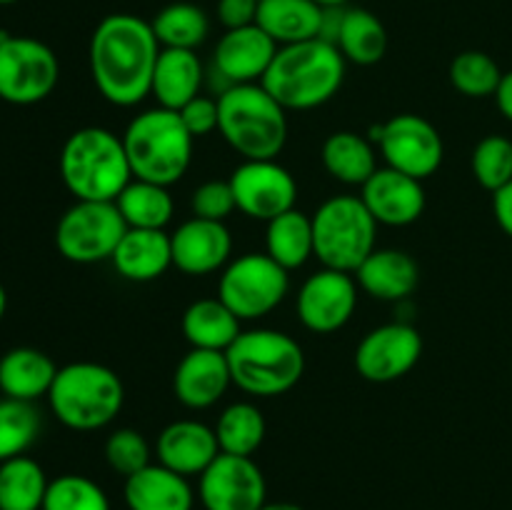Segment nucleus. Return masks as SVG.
Wrapping results in <instances>:
<instances>
[{
    "label": "nucleus",
    "mask_w": 512,
    "mask_h": 510,
    "mask_svg": "<svg viewBox=\"0 0 512 510\" xmlns=\"http://www.w3.org/2000/svg\"><path fill=\"white\" fill-rule=\"evenodd\" d=\"M160 43L148 20L113 13L90 35L88 63L98 93L118 108H133L153 88Z\"/></svg>",
    "instance_id": "f257e3e1"
},
{
    "label": "nucleus",
    "mask_w": 512,
    "mask_h": 510,
    "mask_svg": "<svg viewBox=\"0 0 512 510\" xmlns=\"http://www.w3.org/2000/svg\"><path fill=\"white\" fill-rule=\"evenodd\" d=\"M345 58L323 38L283 45L260 80L285 110H313L338 95L345 80Z\"/></svg>",
    "instance_id": "f03ea898"
},
{
    "label": "nucleus",
    "mask_w": 512,
    "mask_h": 510,
    "mask_svg": "<svg viewBox=\"0 0 512 510\" xmlns=\"http://www.w3.org/2000/svg\"><path fill=\"white\" fill-rule=\"evenodd\" d=\"M60 178L75 200L115 203L133 180L123 135L98 125L75 130L60 150Z\"/></svg>",
    "instance_id": "7ed1b4c3"
},
{
    "label": "nucleus",
    "mask_w": 512,
    "mask_h": 510,
    "mask_svg": "<svg viewBox=\"0 0 512 510\" xmlns=\"http://www.w3.org/2000/svg\"><path fill=\"white\" fill-rule=\"evenodd\" d=\"M218 130L245 160H275L288 143V110L260 83L230 85L218 95Z\"/></svg>",
    "instance_id": "20e7f679"
},
{
    "label": "nucleus",
    "mask_w": 512,
    "mask_h": 510,
    "mask_svg": "<svg viewBox=\"0 0 512 510\" xmlns=\"http://www.w3.org/2000/svg\"><path fill=\"white\" fill-rule=\"evenodd\" d=\"M233 385L258 398H275L300 383L305 373L303 345L273 328L245 330L225 350Z\"/></svg>",
    "instance_id": "39448f33"
},
{
    "label": "nucleus",
    "mask_w": 512,
    "mask_h": 510,
    "mask_svg": "<svg viewBox=\"0 0 512 510\" xmlns=\"http://www.w3.org/2000/svg\"><path fill=\"white\" fill-rule=\"evenodd\" d=\"M48 403L65 428L93 433L118 418L125 403V388L120 375L108 365L78 360L58 368Z\"/></svg>",
    "instance_id": "423d86ee"
},
{
    "label": "nucleus",
    "mask_w": 512,
    "mask_h": 510,
    "mask_svg": "<svg viewBox=\"0 0 512 510\" xmlns=\"http://www.w3.org/2000/svg\"><path fill=\"white\" fill-rule=\"evenodd\" d=\"M195 138L180 120L178 110L150 108L135 115L123 133L133 178L170 188L193 163Z\"/></svg>",
    "instance_id": "0eeeda50"
},
{
    "label": "nucleus",
    "mask_w": 512,
    "mask_h": 510,
    "mask_svg": "<svg viewBox=\"0 0 512 510\" xmlns=\"http://www.w3.org/2000/svg\"><path fill=\"white\" fill-rule=\"evenodd\" d=\"M313 240L323 268L355 273L375 250L378 223L360 198L335 195L313 213Z\"/></svg>",
    "instance_id": "6e6552de"
},
{
    "label": "nucleus",
    "mask_w": 512,
    "mask_h": 510,
    "mask_svg": "<svg viewBox=\"0 0 512 510\" xmlns=\"http://www.w3.org/2000/svg\"><path fill=\"white\" fill-rule=\"evenodd\" d=\"M125 230L128 225L115 203L75 200L55 225V248L70 263H103L113 258Z\"/></svg>",
    "instance_id": "1a4fd4ad"
},
{
    "label": "nucleus",
    "mask_w": 512,
    "mask_h": 510,
    "mask_svg": "<svg viewBox=\"0 0 512 510\" xmlns=\"http://www.w3.org/2000/svg\"><path fill=\"white\" fill-rule=\"evenodd\" d=\"M290 290V275L268 253H245L230 260L218 283V298L240 320H258L273 313Z\"/></svg>",
    "instance_id": "9d476101"
},
{
    "label": "nucleus",
    "mask_w": 512,
    "mask_h": 510,
    "mask_svg": "<svg viewBox=\"0 0 512 510\" xmlns=\"http://www.w3.org/2000/svg\"><path fill=\"white\" fill-rule=\"evenodd\" d=\"M58 78V55L43 40L0 33V100L35 105L53 93Z\"/></svg>",
    "instance_id": "9b49d317"
},
{
    "label": "nucleus",
    "mask_w": 512,
    "mask_h": 510,
    "mask_svg": "<svg viewBox=\"0 0 512 510\" xmlns=\"http://www.w3.org/2000/svg\"><path fill=\"white\" fill-rule=\"evenodd\" d=\"M373 143H378L388 168L400 170L410 178L425 180L438 173L445 158L443 135L423 115L400 113L373 128Z\"/></svg>",
    "instance_id": "f8f14e48"
},
{
    "label": "nucleus",
    "mask_w": 512,
    "mask_h": 510,
    "mask_svg": "<svg viewBox=\"0 0 512 510\" xmlns=\"http://www.w3.org/2000/svg\"><path fill=\"white\" fill-rule=\"evenodd\" d=\"M198 500L205 510H260L268 503V483L253 458L220 453L198 475Z\"/></svg>",
    "instance_id": "ddd939ff"
},
{
    "label": "nucleus",
    "mask_w": 512,
    "mask_h": 510,
    "mask_svg": "<svg viewBox=\"0 0 512 510\" xmlns=\"http://www.w3.org/2000/svg\"><path fill=\"white\" fill-rule=\"evenodd\" d=\"M228 183L240 213L263 223L293 210L298 200V183L278 160H243Z\"/></svg>",
    "instance_id": "4468645a"
},
{
    "label": "nucleus",
    "mask_w": 512,
    "mask_h": 510,
    "mask_svg": "<svg viewBox=\"0 0 512 510\" xmlns=\"http://www.w3.org/2000/svg\"><path fill=\"white\" fill-rule=\"evenodd\" d=\"M295 308L310 333H335L350 323L358 308V280L343 270H318L300 285Z\"/></svg>",
    "instance_id": "2eb2a0df"
},
{
    "label": "nucleus",
    "mask_w": 512,
    "mask_h": 510,
    "mask_svg": "<svg viewBox=\"0 0 512 510\" xmlns=\"http://www.w3.org/2000/svg\"><path fill=\"white\" fill-rule=\"evenodd\" d=\"M423 338L408 323H388L370 330L355 348V370L368 383H395L418 365Z\"/></svg>",
    "instance_id": "dca6fc26"
},
{
    "label": "nucleus",
    "mask_w": 512,
    "mask_h": 510,
    "mask_svg": "<svg viewBox=\"0 0 512 510\" xmlns=\"http://www.w3.org/2000/svg\"><path fill=\"white\" fill-rule=\"evenodd\" d=\"M275 53H278V43L258 23L225 30L213 53L215 75L223 78L225 88L260 83Z\"/></svg>",
    "instance_id": "f3484780"
},
{
    "label": "nucleus",
    "mask_w": 512,
    "mask_h": 510,
    "mask_svg": "<svg viewBox=\"0 0 512 510\" xmlns=\"http://www.w3.org/2000/svg\"><path fill=\"white\" fill-rule=\"evenodd\" d=\"M360 200L378 225L405 228L413 225L425 210L423 180L410 178L395 168H378L363 185Z\"/></svg>",
    "instance_id": "a211bd4d"
},
{
    "label": "nucleus",
    "mask_w": 512,
    "mask_h": 510,
    "mask_svg": "<svg viewBox=\"0 0 512 510\" xmlns=\"http://www.w3.org/2000/svg\"><path fill=\"white\" fill-rule=\"evenodd\" d=\"M173 268L185 275H210L223 270L233 255V235L218 220L190 218L173 235Z\"/></svg>",
    "instance_id": "6ab92c4d"
},
{
    "label": "nucleus",
    "mask_w": 512,
    "mask_h": 510,
    "mask_svg": "<svg viewBox=\"0 0 512 510\" xmlns=\"http://www.w3.org/2000/svg\"><path fill=\"white\" fill-rule=\"evenodd\" d=\"M233 385L228 355L220 350L190 348L173 373V393L190 410L213 408Z\"/></svg>",
    "instance_id": "aec40b11"
},
{
    "label": "nucleus",
    "mask_w": 512,
    "mask_h": 510,
    "mask_svg": "<svg viewBox=\"0 0 512 510\" xmlns=\"http://www.w3.org/2000/svg\"><path fill=\"white\" fill-rule=\"evenodd\" d=\"M158 463L175 473L193 478L200 475L220 455L218 435L215 428L200 423V420H175L165 425L155 443Z\"/></svg>",
    "instance_id": "412c9836"
},
{
    "label": "nucleus",
    "mask_w": 512,
    "mask_h": 510,
    "mask_svg": "<svg viewBox=\"0 0 512 510\" xmlns=\"http://www.w3.org/2000/svg\"><path fill=\"white\" fill-rule=\"evenodd\" d=\"M355 280H358V288L370 298L398 303L415 293L420 283V268L413 255L405 250L375 248L355 270Z\"/></svg>",
    "instance_id": "4be33fe9"
},
{
    "label": "nucleus",
    "mask_w": 512,
    "mask_h": 510,
    "mask_svg": "<svg viewBox=\"0 0 512 510\" xmlns=\"http://www.w3.org/2000/svg\"><path fill=\"white\" fill-rule=\"evenodd\" d=\"M195 498L190 480L160 463L138 470L123 485L128 510H193Z\"/></svg>",
    "instance_id": "5701e85b"
},
{
    "label": "nucleus",
    "mask_w": 512,
    "mask_h": 510,
    "mask_svg": "<svg viewBox=\"0 0 512 510\" xmlns=\"http://www.w3.org/2000/svg\"><path fill=\"white\" fill-rule=\"evenodd\" d=\"M110 263L130 283L158 280L173 265V243L165 230L128 228Z\"/></svg>",
    "instance_id": "b1692460"
},
{
    "label": "nucleus",
    "mask_w": 512,
    "mask_h": 510,
    "mask_svg": "<svg viewBox=\"0 0 512 510\" xmlns=\"http://www.w3.org/2000/svg\"><path fill=\"white\" fill-rule=\"evenodd\" d=\"M203 80V60L198 58L195 50L160 48L150 95L158 100L160 108L180 110L190 100L198 98L200 88H203Z\"/></svg>",
    "instance_id": "393cba45"
},
{
    "label": "nucleus",
    "mask_w": 512,
    "mask_h": 510,
    "mask_svg": "<svg viewBox=\"0 0 512 510\" xmlns=\"http://www.w3.org/2000/svg\"><path fill=\"white\" fill-rule=\"evenodd\" d=\"M55 375L58 365L43 350L13 348L0 358V393L35 403L38 398H48Z\"/></svg>",
    "instance_id": "a878e982"
},
{
    "label": "nucleus",
    "mask_w": 512,
    "mask_h": 510,
    "mask_svg": "<svg viewBox=\"0 0 512 510\" xmlns=\"http://www.w3.org/2000/svg\"><path fill=\"white\" fill-rule=\"evenodd\" d=\"M323 18L325 8L313 0H260L255 23L278 43V48H283L320 38Z\"/></svg>",
    "instance_id": "bb28decb"
},
{
    "label": "nucleus",
    "mask_w": 512,
    "mask_h": 510,
    "mask_svg": "<svg viewBox=\"0 0 512 510\" xmlns=\"http://www.w3.org/2000/svg\"><path fill=\"white\" fill-rule=\"evenodd\" d=\"M243 320L228 308L220 298H200L185 308L180 328L190 348L200 350H225L238 340Z\"/></svg>",
    "instance_id": "cd10ccee"
},
{
    "label": "nucleus",
    "mask_w": 512,
    "mask_h": 510,
    "mask_svg": "<svg viewBox=\"0 0 512 510\" xmlns=\"http://www.w3.org/2000/svg\"><path fill=\"white\" fill-rule=\"evenodd\" d=\"M325 173L343 185H360L363 188L370 175L378 170V155L373 143L353 130H338L328 135L320 150Z\"/></svg>",
    "instance_id": "c85d7f7f"
},
{
    "label": "nucleus",
    "mask_w": 512,
    "mask_h": 510,
    "mask_svg": "<svg viewBox=\"0 0 512 510\" xmlns=\"http://www.w3.org/2000/svg\"><path fill=\"white\" fill-rule=\"evenodd\" d=\"M335 48L345 58V63L368 65L380 63L388 50V30L383 20L365 8H345L340 18Z\"/></svg>",
    "instance_id": "c756f323"
},
{
    "label": "nucleus",
    "mask_w": 512,
    "mask_h": 510,
    "mask_svg": "<svg viewBox=\"0 0 512 510\" xmlns=\"http://www.w3.org/2000/svg\"><path fill=\"white\" fill-rule=\"evenodd\" d=\"M265 253L288 273L303 268L315 255L313 218L293 208L270 220L265 228Z\"/></svg>",
    "instance_id": "7c9ffc66"
},
{
    "label": "nucleus",
    "mask_w": 512,
    "mask_h": 510,
    "mask_svg": "<svg viewBox=\"0 0 512 510\" xmlns=\"http://www.w3.org/2000/svg\"><path fill=\"white\" fill-rule=\"evenodd\" d=\"M115 205H118L128 228L143 230H165V225L173 220L175 213L170 190L165 185L140 178H133L125 185L123 193L115 198Z\"/></svg>",
    "instance_id": "2f4dec72"
},
{
    "label": "nucleus",
    "mask_w": 512,
    "mask_h": 510,
    "mask_svg": "<svg viewBox=\"0 0 512 510\" xmlns=\"http://www.w3.org/2000/svg\"><path fill=\"white\" fill-rule=\"evenodd\" d=\"M48 475L30 455L0 463V510H43Z\"/></svg>",
    "instance_id": "473e14b6"
},
{
    "label": "nucleus",
    "mask_w": 512,
    "mask_h": 510,
    "mask_svg": "<svg viewBox=\"0 0 512 510\" xmlns=\"http://www.w3.org/2000/svg\"><path fill=\"white\" fill-rule=\"evenodd\" d=\"M265 433H268V425H265L263 410L258 405L248 403V400L228 405L218 415V423H215L220 453L228 455L253 458L260 450V445H263Z\"/></svg>",
    "instance_id": "72a5a7b5"
},
{
    "label": "nucleus",
    "mask_w": 512,
    "mask_h": 510,
    "mask_svg": "<svg viewBox=\"0 0 512 510\" xmlns=\"http://www.w3.org/2000/svg\"><path fill=\"white\" fill-rule=\"evenodd\" d=\"M160 48L198 50L208 40L210 20L195 3H170L150 20Z\"/></svg>",
    "instance_id": "f704fd0d"
},
{
    "label": "nucleus",
    "mask_w": 512,
    "mask_h": 510,
    "mask_svg": "<svg viewBox=\"0 0 512 510\" xmlns=\"http://www.w3.org/2000/svg\"><path fill=\"white\" fill-rule=\"evenodd\" d=\"M498 60L483 50H463L453 58L448 78L453 88L465 98H495L503 80Z\"/></svg>",
    "instance_id": "c9c22d12"
},
{
    "label": "nucleus",
    "mask_w": 512,
    "mask_h": 510,
    "mask_svg": "<svg viewBox=\"0 0 512 510\" xmlns=\"http://www.w3.org/2000/svg\"><path fill=\"white\" fill-rule=\"evenodd\" d=\"M40 435V413L33 403L15 398L0 400V463L30 450Z\"/></svg>",
    "instance_id": "e433bc0d"
},
{
    "label": "nucleus",
    "mask_w": 512,
    "mask_h": 510,
    "mask_svg": "<svg viewBox=\"0 0 512 510\" xmlns=\"http://www.w3.org/2000/svg\"><path fill=\"white\" fill-rule=\"evenodd\" d=\"M43 510H110V498L88 475L65 473L50 480Z\"/></svg>",
    "instance_id": "4c0bfd02"
},
{
    "label": "nucleus",
    "mask_w": 512,
    "mask_h": 510,
    "mask_svg": "<svg viewBox=\"0 0 512 510\" xmlns=\"http://www.w3.org/2000/svg\"><path fill=\"white\" fill-rule=\"evenodd\" d=\"M470 168L475 180L490 193L505 188L512 180V140L505 135H485L475 145Z\"/></svg>",
    "instance_id": "58836bf2"
},
{
    "label": "nucleus",
    "mask_w": 512,
    "mask_h": 510,
    "mask_svg": "<svg viewBox=\"0 0 512 510\" xmlns=\"http://www.w3.org/2000/svg\"><path fill=\"white\" fill-rule=\"evenodd\" d=\"M105 463L110 465V470L123 478H130L138 470L148 468L150 465V443L145 440V435L135 428H118L108 435L105 440Z\"/></svg>",
    "instance_id": "ea45409f"
},
{
    "label": "nucleus",
    "mask_w": 512,
    "mask_h": 510,
    "mask_svg": "<svg viewBox=\"0 0 512 510\" xmlns=\"http://www.w3.org/2000/svg\"><path fill=\"white\" fill-rule=\"evenodd\" d=\"M190 210H193V218L225 223L228 215L238 210L228 180H205L203 185H198L190 195Z\"/></svg>",
    "instance_id": "a19ab883"
},
{
    "label": "nucleus",
    "mask_w": 512,
    "mask_h": 510,
    "mask_svg": "<svg viewBox=\"0 0 512 510\" xmlns=\"http://www.w3.org/2000/svg\"><path fill=\"white\" fill-rule=\"evenodd\" d=\"M178 115L193 138H205V135H210L213 130H218L220 113H218V100L215 98L198 95V98L190 100L185 108H180Z\"/></svg>",
    "instance_id": "79ce46f5"
},
{
    "label": "nucleus",
    "mask_w": 512,
    "mask_h": 510,
    "mask_svg": "<svg viewBox=\"0 0 512 510\" xmlns=\"http://www.w3.org/2000/svg\"><path fill=\"white\" fill-rule=\"evenodd\" d=\"M260 0H218V20L225 30L245 28L258 20Z\"/></svg>",
    "instance_id": "37998d69"
},
{
    "label": "nucleus",
    "mask_w": 512,
    "mask_h": 510,
    "mask_svg": "<svg viewBox=\"0 0 512 510\" xmlns=\"http://www.w3.org/2000/svg\"><path fill=\"white\" fill-rule=\"evenodd\" d=\"M493 213L498 220L500 230H503L508 238H512V180L505 188L495 190L493 193Z\"/></svg>",
    "instance_id": "c03bdc74"
},
{
    "label": "nucleus",
    "mask_w": 512,
    "mask_h": 510,
    "mask_svg": "<svg viewBox=\"0 0 512 510\" xmlns=\"http://www.w3.org/2000/svg\"><path fill=\"white\" fill-rule=\"evenodd\" d=\"M495 103H498V110L503 113V118L512 123V70H508V73L503 75V80H500V88L498 93H495Z\"/></svg>",
    "instance_id": "a18cd8bd"
},
{
    "label": "nucleus",
    "mask_w": 512,
    "mask_h": 510,
    "mask_svg": "<svg viewBox=\"0 0 512 510\" xmlns=\"http://www.w3.org/2000/svg\"><path fill=\"white\" fill-rule=\"evenodd\" d=\"M260 510H305L295 503H265Z\"/></svg>",
    "instance_id": "49530a36"
},
{
    "label": "nucleus",
    "mask_w": 512,
    "mask_h": 510,
    "mask_svg": "<svg viewBox=\"0 0 512 510\" xmlns=\"http://www.w3.org/2000/svg\"><path fill=\"white\" fill-rule=\"evenodd\" d=\"M313 3H318L320 8H345L350 0H313Z\"/></svg>",
    "instance_id": "de8ad7c7"
},
{
    "label": "nucleus",
    "mask_w": 512,
    "mask_h": 510,
    "mask_svg": "<svg viewBox=\"0 0 512 510\" xmlns=\"http://www.w3.org/2000/svg\"><path fill=\"white\" fill-rule=\"evenodd\" d=\"M5 308H8V295H5V288L0 285V320H3Z\"/></svg>",
    "instance_id": "09e8293b"
},
{
    "label": "nucleus",
    "mask_w": 512,
    "mask_h": 510,
    "mask_svg": "<svg viewBox=\"0 0 512 510\" xmlns=\"http://www.w3.org/2000/svg\"><path fill=\"white\" fill-rule=\"evenodd\" d=\"M13 3H18V0H0V5H13Z\"/></svg>",
    "instance_id": "8fccbe9b"
}]
</instances>
